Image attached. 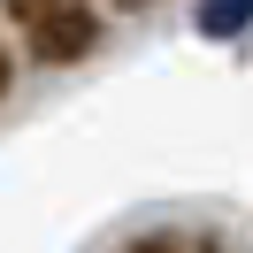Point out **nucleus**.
<instances>
[{
	"label": "nucleus",
	"mask_w": 253,
	"mask_h": 253,
	"mask_svg": "<svg viewBox=\"0 0 253 253\" xmlns=\"http://www.w3.org/2000/svg\"><path fill=\"white\" fill-rule=\"evenodd\" d=\"M8 16H16L23 46L39 62H84L100 46V8L92 0H8Z\"/></svg>",
	"instance_id": "nucleus-1"
},
{
	"label": "nucleus",
	"mask_w": 253,
	"mask_h": 253,
	"mask_svg": "<svg viewBox=\"0 0 253 253\" xmlns=\"http://www.w3.org/2000/svg\"><path fill=\"white\" fill-rule=\"evenodd\" d=\"M192 23H200L207 39H238L253 23V0H200V8H192Z\"/></svg>",
	"instance_id": "nucleus-2"
},
{
	"label": "nucleus",
	"mask_w": 253,
	"mask_h": 253,
	"mask_svg": "<svg viewBox=\"0 0 253 253\" xmlns=\"http://www.w3.org/2000/svg\"><path fill=\"white\" fill-rule=\"evenodd\" d=\"M8 84H16V62H8V39H0V100H8Z\"/></svg>",
	"instance_id": "nucleus-3"
},
{
	"label": "nucleus",
	"mask_w": 253,
	"mask_h": 253,
	"mask_svg": "<svg viewBox=\"0 0 253 253\" xmlns=\"http://www.w3.org/2000/svg\"><path fill=\"white\" fill-rule=\"evenodd\" d=\"M123 253H176L169 238H138V246H123Z\"/></svg>",
	"instance_id": "nucleus-4"
},
{
	"label": "nucleus",
	"mask_w": 253,
	"mask_h": 253,
	"mask_svg": "<svg viewBox=\"0 0 253 253\" xmlns=\"http://www.w3.org/2000/svg\"><path fill=\"white\" fill-rule=\"evenodd\" d=\"M123 8H138V0H123Z\"/></svg>",
	"instance_id": "nucleus-5"
}]
</instances>
